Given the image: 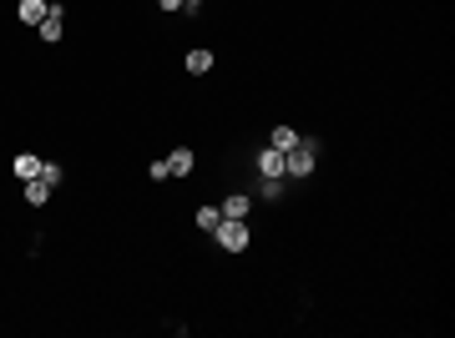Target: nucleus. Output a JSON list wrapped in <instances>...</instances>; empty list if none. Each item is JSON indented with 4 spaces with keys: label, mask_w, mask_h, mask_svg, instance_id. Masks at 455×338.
<instances>
[{
    "label": "nucleus",
    "mask_w": 455,
    "mask_h": 338,
    "mask_svg": "<svg viewBox=\"0 0 455 338\" xmlns=\"http://www.w3.org/2000/svg\"><path fill=\"white\" fill-rule=\"evenodd\" d=\"M147 177H152V182H167V177H173V167H167V162H152Z\"/></svg>",
    "instance_id": "nucleus-15"
},
{
    "label": "nucleus",
    "mask_w": 455,
    "mask_h": 338,
    "mask_svg": "<svg viewBox=\"0 0 455 338\" xmlns=\"http://www.w3.org/2000/svg\"><path fill=\"white\" fill-rule=\"evenodd\" d=\"M258 177H283V152H273V147L258 152Z\"/></svg>",
    "instance_id": "nucleus-8"
},
{
    "label": "nucleus",
    "mask_w": 455,
    "mask_h": 338,
    "mask_svg": "<svg viewBox=\"0 0 455 338\" xmlns=\"http://www.w3.org/2000/svg\"><path fill=\"white\" fill-rule=\"evenodd\" d=\"M223 217H238V222H248V212H253V197L248 192H233V197H223V207H218Z\"/></svg>",
    "instance_id": "nucleus-4"
},
{
    "label": "nucleus",
    "mask_w": 455,
    "mask_h": 338,
    "mask_svg": "<svg viewBox=\"0 0 455 338\" xmlns=\"http://www.w3.org/2000/svg\"><path fill=\"white\" fill-rule=\"evenodd\" d=\"M41 182H46V187H61V182H66V167H61V162H41Z\"/></svg>",
    "instance_id": "nucleus-12"
},
{
    "label": "nucleus",
    "mask_w": 455,
    "mask_h": 338,
    "mask_svg": "<svg viewBox=\"0 0 455 338\" xmlns=\"http://www.w3.org/2000/svg\"><path fill=\"white\" fill-rule=\"evenodd\" d=\"M188 71L193 76H208L213 71V51H188Z\"/></svg>",
    "instance_id": "nucleus-11"
},
{
    "label": "nucleus",
    "mask_w": 455,
    "mask_h": 338,
    "mask_svg": "<svg viewBox=\"0 0 455 338\" xmlns=\"http://www.w3.org/2000/svg\"><path fill=\"white\" fill-rule=\"evenodd\" d=\"M258 197L263 202H278L283 197V177H258Z\"/></svg>",
    "instance_id": "nucleus-13"
},
{
    "label": "nucleus",
    "mask_w": 455,
    "mask_h": 338,
    "mask_svg": "<svg viewBox=\"0 0 455 338\" xmlns=\"http://www.w3.org/2000/svg\"><path fill=\"white\" fill-rule=\"evenodd\" d=\"M314 167H319V142H309V137H299L294 152H283V177L304 182V177H314Z\"/></svg>",
    "instance_id": "nucleus-1"
},
{
    "label": "nucleus",
    "mask_w": 455,
    "mask_h": 338,
    "mask_svg": "<svg viewBox=\"0 0 455 338\" xmlns=\"http://www.w3.org/2000/svg\"><path fill=\"white\" fill-rule=\"evenodd\" d=\"M26 26H41L46 16H51V0H21V11H16Z\"/></svg>",
    "instance_id": "nucleus-7"
},
{
    "label": "nucleus",
    "mask_w": 455,
    "mask_h": 338,
    "mask_svg": "<svg viewBox=\"0 0 455 338\" xmlns=\"http://www.w3.org/2000/svg\"><path fill=\"white\" fill-rule=\"evenodd\" d=\"M61 36H66V11L56 6V0H51V16L41 21V41H46V46H56Z\"/></svg>",
    "instance_id": "nucleus-3"
},
{
    "label": "nucleus",
    "mask_w": 455,
    "mask_h": 338,
    "mask_svg": "<svg viewBox=\"0 0 455 338\" xmlns=\"http://www.w3.org/2000/svg\"><path fill=\"white\" fill-rule=\"evenodd\" d=\"M16 177H21V182L41 177V157H36V152H21V157H16Z\"/></svg>",
    "instance_id": "nucleus-9"
},
{
    "label": "nucleus",
    "mask_w": 455,
    "mask_h": 338,
    "mask_svg": "<svg viewBox=\"0 0 455 338\" xmlns=\"http://www.w3.org/2000/svg\"><path fill=\"white\" fill-rule=\"evenodd\" d=\"M167 167H173V177H193V167H198V157H193V147H178L173 157H167Z\"/></svg>",
    "instance_id": "nucleus-6"
},
{
    "label": "nucleus",
    "mask_w": 455,
    "mask_h": 338,
    "mask_svg": "<svg viewBox=\"0 0 455 338\" xmlns=\"http://www.w3.org/2000/svg\"><path fill=\"white\" fill-rule=\"evenodd\" d=\"M268 147H273V152H294V147H299V132H294L289 122H278V127L268 132Z\"/></svg>",
    "instance_id": "nucleus-5"
},
{
    "label": "nucleus",
    "mask_w": 455,
    "mask_h": 338,
    "mask_svg": "<svg viewBox=\"0 0 455 338\" xmlns=\"http://www.w3.org/2000/svg\"><path fill=\"white\" fill-rule=\"evenodd\" d=\"M183 11H188V16H198V11H203V0H183Z\"/></svg>",
    "instance_id": "nucleus-16"
},
{
    "label": "nucleus",
    "mask_w": 455,
    "mask_h": 338,
    "mask_svg": "<svg viewBox=\"0 0 455 338\" xmlns=\"http://www.w3.org/2000/svg\"><path fill=\"white\" fill-rule=\"evenodd\" d=\"M218 222H223V212H218V207H198V228H203V233H213Z\"/></svg>",
    "instance_id": "nucleus-14"
},
{
    "label": "nucleus",
    "mask_w": 455,
    "mask_h": 338,
    "mask_svg": "<svg viewBox=\"0 0 455 338\" xmlns=\"http://www.w3.org/2000/svg\"><path fill=\"white\" fill-rule=\"evenodd\" d=\"M157 6H162V11H183V0H157Z\"/></svg>",
    "instance_id": "nucleus-17"
},
{
    "label": "nucleus",
    "mask_w": 455,
    "mask_h": 338,
    "mask_svg": "<svg viewBox=\"0 0 455 338\" xmlns=\"http://www.w3.org/2000/svg\"><path fill=\"white\" fill-rule=\"evenodd\" d=\"M51 192H56V187H46L41 177H31V182H26V202H31V207H46V202H51Z\"/></svg>",
    "instance_id": "nucleus-10"
},
{
    "label": "nucleus",
    "mask_w": 455,
    "mask_h": 338,
    "mask_svg": "<svg viewBox=\"0 0 455 338\" xmlns=\"http://www.w3.org/2000/svg\"><path fill=\"white\" fill-rule=\"evenodd\" d=\"M213 238H218V248H223V253H248V243H253L248 222H238V217H223L218 228H213Z\"/></svg>",
    "instance_id": "nucleus-2"
}]
</instances>
